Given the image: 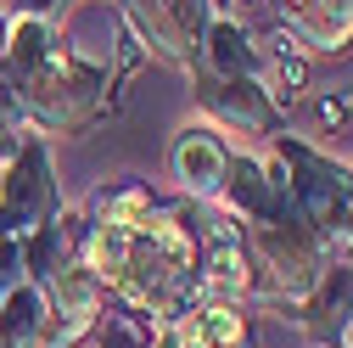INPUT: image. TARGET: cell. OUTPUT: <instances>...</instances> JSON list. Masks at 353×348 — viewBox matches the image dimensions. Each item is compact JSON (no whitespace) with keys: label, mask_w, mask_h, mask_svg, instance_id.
<instances>
[{"label":"cell","mask_w":353,"mask_h":348,"mask_svg":"<svg viewBox=\"0 0 353 348\" xmlns=\"http://www.w3.org/2000/svg\"><path fill=\"white\" fill-rule=\"evenodd\" d=\"M112 303H129L152 320L180 315L185 303L202 298V276H196V202H163L157 213L129 231V258L123 276L107 292Z\"/></svg>","instance_id":"obj_1"},{"label":"cell","mask_w":353,"mask_h":348,"mask_svg":"<svg viewBox=\"0 0 353 348\" xmlns=\"http://www.w3.org/2000/svg\"><path fill=\"white\" fill-rule=\"evenodd\" d=\"M270 152L286 168V191H292L297 213L325 242H336L347 231V213H353V163H342V157H331L320 146H308L303 135H286V129L270 135Z\"/></svg>","instance_id":"obj_2"},{"label":"cell","mask_w":353,"mask_h":348,"mask_svg":"<svg viewBox=\"0 0 353 348\" xmlns=\"http://www.w3.org/2000/svg\"><path fill=\"white\" fill-rule=\"evenodd\" d=\"M196 276H202V298L252 303L258 292V258H252L247 225L213 202H196Z\"/></svg>","instance_id":"obj_3"},{"label":"cell","mask_w":353,"mask_h":348,"mask_svg":"<svg viewBox=\"0 0 353 348\" xmlns=\"http://www.w3.org/2000/svg\"><path fill=\"white\" fill-rule=\"evenodd\" d=\"M57 208H62V186H57L51 141L28 135L17 146V157L0 168V236H28L34 225H46Z\"/></svg>","instance_id":"obj_4"},{"label":"cell","mask_w":353,"mask_h":348,"mask_svg":"<svg viewBox=\"0 0 353 348\" xmlns=\"http://www.w3.org/2000/svg\"><path fill=\"white\" fill-rule=\"evenodd\" d=\"M191 90H196V107L208 124H219L225 135L247 141V135H275L286 129V113L281 102L263 90V79H225V73H202L191 68Z\"/></svg>","instance_id":"obj_5"},{"label":"cell","mask_w":353,"mask_h":348,"mask_svg":"<svg viewBox=\"0 0 353 348\" xmlns=\"http://www.w3.org/2000/svg\"><path fill=\"white\" fill-rule=\"evenodd\" d=\"M213 208H225L230 220L241 225H258V220H281V213H292V191H286V168L281 157H258V152H230V168H225V186H219Z\"/></svg>","instance_id":"obj_6"},{"label":"cell","mask_w":353,"mask_h":348,"mask_svg":"<svg viewBox=\"0 0 353 348\" xmlns=\"http://www.w3.org/2000/svg\"><path fill=\"white\" fill-rule=\"evenodd\" d=\"M230 152H236V141H230L219 124L191 118V124L174 129V141H168V180L180 186L185 202H213L219 186H225Z\"/></svg>","instance_id":"obj_7"},{"label":"cell","mask_w":353,"mask_h":348,"mask_svg":"<svg viewBox=\"0 0 353 348\" xmlns=\"http://www.w3.org/2000/svg\"><path fill=\"white\" fill-rule=\"evenodd\" d=\"M292 326H303V337L320 342V348L342 342V331L353 326V258L331 253V264L320 270V281L308 287V298L297 303Z\"/></svg>","instance_id":"obj_8"},{"label":"cell","mask_w":353,"mask_h":348,"mask_svg":"<svg viewBox=\"0 0 353 348\" xmlns=\"http://www.w3.org/2000/svg\"><path fill=\"white\" fill-rule=\"evenodd\" d=\"M196 68L202 73H225V79H263L270 46H263L236 12H213L202 39H196Z\"/></svg>","instance_id":"obj_9"},{"label":"cell","mask_w":353,"mask_h":348,"mask_svg":"<svg viewBox=\"0 0 353 348\" xmlns=\"http://www.w3.org/2000/svg\"><path fill=\"white\" fill-rule=\"evenodd\" d=\"M281 39H292L297 57H342L353 46V0H303L297 12L275 17Z\"/></svg>","instance_id":"obj_10"},{"label":"cell","mask_w":353,"mask_h":348,"mask_svg":"<svg viewBox=\"0 0 353 348\" xmlns=\"http://www.w3.org/2000/svg\"><path fill=\"white\" fill-rule=\"evenodd\" d=\"M84 208H57L46 225H34L23 236V276L39 281V287H51L73 258H79V242H84Z\"/></svg>","instance_id":"obj_11"},{"label":"cell","mask_w":353,"mask_h":348,"mask_svg":"<svg viewBox=\"0 0 353 348\" xmlns=\"http://www.w3.org/2000/svg\"><path fill=\"white\" fill-rule=\"evenodd\" d=\"M163 197L146 180H101L90 197H84V220L90 225H118V231H135L146 213H157Z\"/></svg>","instance_id":"obj_12"},{"label":"cell","mask_w":353,"mask_h":348,"mask_svg":"<svg viewBox=\"0 0 353 348\" xmlns=\"http://www.w3.org/2000/svg\"><path fill=\"white\" fill-rule=\"evenodd\" d=\"M51 320V298L39 281H17L6 298H0V342L6 348H39Z\"/></svg>","instance_id":"obj_13"},{"label":"cell","mask_w":353,"mask_h":348,"mask_svg":"<svg viewBox=\"0 0 353 348\" xmlns=\"http://www.w3.org/2000/svg\"><path fill=\"white\" fill-rule=\"evenodd\" d=\"M196 326H202V342L208 348H258L252 342V309L247 303H230V298H196Z\"/></svg>","instance_id":"obj_14"},{"label":"cell","mask_w":353,"mask_h":348,"mask_svg":"<svg viewBox=\"0 0 353 348\" xmlns=\"http://www.w3.org/2000/svg\"><path fill=\"white\" fill-rule=\"evenodd\" d=\"M152 337H157V320L112 298L101 303V315L90 326V348H152Z\"/></svg>","instance_id":"obj_15"},{"label":"cell","mask_w":353,"mask_h":348,"mask_svg":"<svg viewBox=\"0 0 353 348\" xmlns=\"http://www.w3.org/2000/svg\"><path fill=\"white\" fill-rule=\"evenodd\" d=\"M28 135H39V129L28 124L23 102H17L12 90H6V79H0V168H6V163L17 157V146H23Z\"/></svg>","instance_id":"obj_16"},{"label":"cell","mask_w":353,"mask_h":348,"mask_svg":"<svg viewBox=\"0 0 353 348\" xmlns=\"http://www.w3.org/2000/svg\"><path fill=\"white\" fill-rule=\"evenodd\" d=\"M6 6V17H46V23H57L73 0H0Z\"/></svg>","instance_id":"obj_17"},{"label":"cell","mask_w":353,"mask_h":348,"mask_svg":"<svg viewBox=\"0 0 353 348\" xmlns=\"http://www.w3.org/2000/svg\"><path fill=\"white\" fill-rule=\"evenodd\" d=\"M347 113H353V107H347L342 96H320V118H325V129H336V124H347Z\"/></svg>","instance_id":"obj_18"},{"label":"cell","mask_w":353,"mask_h":348,"mask_svg":"<svg viewBox=\"0 0 353 348\" xmlns=\"http://www.w3.org/2000/svg\"><path fill=\"white\" fill-rule=\"evenodd\" d=\"M152 348H168V337H163V320H157V337H152Z\"/></svg>","instance_id":"obj_19"},{"label":"cell","mask_w":353,"mask_h":348,"mask_svg":"<svg viewBox=\"0 0 353 348\" xmlns=\"http://www.w3.org/2000/svg\"><path fill=\"white\" fill-rule=\"evenodd\" d=\"M308 348H320V342H308Z\"/></svg>","instance_id":"obj_20"},{"label":"cell","mask_w":353,"mask_h":348,"mask_svg":"<svg viewBox=\"0 0 353 348\" xmlns=\"http://www.w3.org/2000/svg\"><path fill=\"white\" fill-rule=\"evenodd\" d=\"M347 107H353V102H347Z\"/></svg>","instance_id":"obj_21"}]
</instances>
